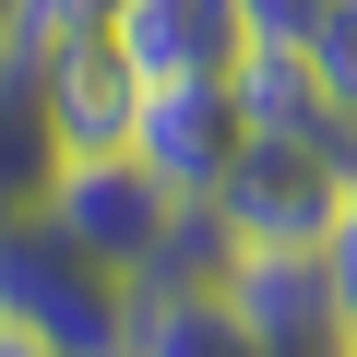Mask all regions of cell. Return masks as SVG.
Returning a JSON list of instances; mask_svg holds the SVG:
<instances>
[{"label": "cell", "instance_id": "obj_11", "mask_svg": "<svg viewBox=\"0 0 357 357\" xmlns=\"http://www.w3.org/2000/svg\"><path fill=\"white\" fill-rule=\"evenodd\" d=\"M321 274H333V310H345V357H357V191H345V215L321 227Z\"/></svg>", "mask_w": 357, "mask_h": 357}, {"label": "cell", "instance_id": "obj_6", "mask_svg": "<svg viewBox=\"0 0 357 357\" xmlns=\"http://www.w3.org/2000/svg\"><path fill=\"white\" fill-rule=\"evenodd\" d=\"M107 36L143 84H238V60H250L238 0H119Z\"/></svg>", "mask_w": 357, "mask_h": 357}, {"label": "cell", "instance_id": "obj_1", "mask_svg": "<svg viewBox=\"0 0 357 357\" xmlns=\"http://www.w3.org/2000/svg\"><path fill=\"white\" fill-rule=\"evenodd\" d=\"M131 274L96 262L48 215H0V333H24L48 357H131Z\"/></svg>", "mask_w": 357, "mask_h": 357}, {"label": "cell", "instance_id": "obj_3", "mask_svg": "<svg viewBox=\"0 0 357 357\" xmlns=\"http://www.w3.org/2000/svg\"><path fill=\"white\" fill-rule=\"evenodd\" d=\"M48 227H72L96 262H119L131 286H143V262H155V238L178 227V191L143 167V155H72L60 178H48V203H36Z\"/></svg>", "mask_w": 357, "mask_h": 357}, {"label": "cell", "instance_id": "obj_9", "mask_svg": "<svg viewBox=\"0 0 357 357\" xmlns=\"http://www.w3.org/2000/svg\"><path fill=\"white\" fill-rule=\"evenodd\" d=\"M131 357H274L215 286H178V298H143L131 310Z\"/></svg>", "mask_w": 357, "mask_h": 357}, {"label": "cell", "instance_id": "obj_10", "mask_svg": "<svg viewBox=\"0 0 357 357\" xmlns=\"http://www.w3.org/2000/svg\"><path fill=\"white\" fill-rule=\"evenodd\" d=\"M310 72H321V84H333V107L357 119V0H333V13L310 24Z\"/></svg>", "mask_w": 357, "mask_h": 357}, {"label": "cell", "instance_id": "obj_7", "mask_svg": "<svg viewBox=\"0 0 357 357\" xmlns=\"http://www.w3.org/2000/svg\"><path fill=\"white\" fill-rule=\"evenodd\" d=\"M36 72H48V119H60V143H72V155H131L143 72L119 60V36H107V24H96V36H60V48H36Z\"/></svg>", "mask_w": 357, "mask_h": 357}, {"label": "cell", "instance_id": "obj_12", "mask_svg": "<svg viewBox=\"0 0 357 357\" xmlns=\"http://www.w3.org/2000/svg\"><path fill=\"white\" fill-rule=\"evenodd\" d=\"M333 13V0H238V24H250V48H310V24Z\"/></svg>", "mask_w": 357, "mask_h": 357}, {"label": "cell", "instance_id": "obj_8", "mask_svg": "<svg viewBox=\"0 0 357 357\" xmlns=\"http://www.w3.org/2000/svg\"><path fill=\"white\" fill-rule=\"evenodd\" d=\"M60 167H72V143L48 119V72L24 36H0V215H36Z\"/></svg>", "mask_w": 357, "mask_h": 357}, {"label": "cell", "instance_id": "obj_13", "mask_svg": "<svg viewBox=\"0 0 357 357\" xmlns=\"http://www.w3.org/2000/svg\"><path fill=\"white\" fill-rule=\"evenodd\" d=\"M119 24V0H24V48H60V36H96Z\"/></svg>", "mask_w": 357, "mask_h": 357}, {"label": "cell", "instance_id": "obj_5", "mask_svg": "<svg viewBox=\"0 0 357 357\" xmlns=\"http://www.w3.org/2000/svg\"><path fill=\"white\" fill-rule=\"evenodd\" d=\"M215 298H227L274 357H345V310H333L321 250H227Z\"/></svg>", "mask_w": 357, "mask_h": 357}, {"label": "cell", "instance_id": "obj_15", "mask_svg": "<svg viewBox=\"0 0 357 357\" xmlns=\"http://www.w3.org/2000/svg\"><path fill=\"white\" fill-rule=\"evenodd\" d=\"M0 357H48V345H24V333H0Z\"/></svg>", "mask_w": 357, "mask_h": 357}, {"label": "cell", "instance_id": "obj_4", "mask_svg": "<svg viewBox=\"0 0 357 357\" xmlns=\"http://www.w3.org/2000/svg\"><path fill=\"white\" fill-rule=\"evenodd\" d=\"M131 155L167 178L178 203H215V191H227V167L250 155V107H238V84H143Z\"/></svg>", "mask_w": 357, "mask_h": 357}, {"label": "cell", "instance_id": "obj_14", "mask_svg": "<svg viewBox=\"0 0 357 357\" xmlns=\"http://www.w3.org/2000/svg\"><path fill=\"white\" fill-rule=\"evenodd\" d=\"M0 36H24V0H0Z\"/></svg>", "mask_w": 357, "mask_h": 357}, {"label": "cell", "instance_id": "obj_2", "mask_svg": "<svg viewBox=\"0 0 357 357\" xmlns=\"http://www.w3.org/2000/svg\"><path fill=\"white\" fill-rule=\"evenodd\" d=\"M345 191H357V155H333V143H286V131H250V155L227 167L215 215H227L238 250H321V227L345 215Z\"/></svg>", "mask_w": 357, "mask_h": 357}]
</instances>
